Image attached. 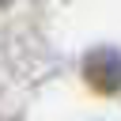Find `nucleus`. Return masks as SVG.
Listing matches in <instances>:
<instances>
[{"instance_id": "obj_1", "label": "nucleus", "mask_w": 121, "mask_h": 121, "mask_svg": "<svg viewBox=\"0 0 121 121\" xmlns=\"http://www.w3.org/2000/svg\"><path fill=\"white\" fill-rule=\"evenodd\" d=\"M83 76H87V83H91L95 91L113 95V91L121 87V57H117L113 49H95V53L87 57V64H83Z\"/></svg>"}, {"instance_id": "obj_2", "label": "nucleus", "mask_w": 121, "mask_h": 121, "mask_svg": "<svg viewBox=\"0 0 121 121\" xmlns=\"http://www.w3.org/2000/svg\"><path fill=\"white\" fill-rule=\"evenodd\" d=\"M0 4H8V0H0Z\"/></svg>"}]
</instances>
